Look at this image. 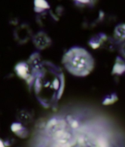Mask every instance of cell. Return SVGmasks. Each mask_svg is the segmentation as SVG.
<instances>
[{
  "instance_id": "cell-1",
  "label": "cell",
  "mask_w": 125,
  "mask_h": 147,
  "mask_svg": "<svg viewBox=\"0 0 125 147\" xmlns=\"http://www.w3.org/2000/svg\"><path fill=\"white\" fill-rule=\"evenodd\" d=\"M48 71L46 69L34 72L31 77L29 87L34 83L36 98L42 105L46 108L55 106L61 98L64 88V79L61 71Z\"/></svg>"
},
{
  "instance_id": "cell-2",
  "label": "cell",
  "mask_w": 125,
  "mask_h": 147,
  "mask_svg": "<svg viewBox=\"0 0 125 147\" xmlns=\"http://www.w3.org/2000/svg\"><path fill=\"white\" fill-rule=\"evenodd\" d=\"M62 63L72 75L81 77L89 75L94 67L92 55L84 49L78 47L69 49L64 55Z\"/></svg>"
},
{
  "instance_id": "cell-3",
  "label": "cell",
  "mask_w": 125,
  "mask_h": 147,
  "mask_svg": "<svg viewBox=\"0 0 125 147\" xmlns=\"http://www.w3.org/2000/svg\"><path fill=\"white\" fill-rule=\"evenodd\" d=\"M16 69L18 75L20 77L27 81L29 79V75L27 65L24 63L18 64L16 67Z\"/></svg>"
},
{
  "instance_id": "cell-4",
  "label": "cell",
  "mask_w": 125,
  "mask_h": 147,
  "mask_svg": "<svg viewBox=\"0 0 125 147\" xmlns=\"http://www.w3.org/2000/svg\"><path fill=\"white\" fill-rule=\"evenodd\" d=\"M125 71V64L120 57L117 58L116 62L113 69V74H121Z\"/></svg>"
},
{
  "instance_id": "cell-5",
  "label": "cell",
  "mask_w": 125,
  "mask_h": 147,
  "mask_svg": "<svg viewBox=\"0 0 125 147\" xmlns=\"http://www.w3.org/2000/svg\"><path fill=\"white\" fill-rule=\"evenodd\" d=\"M12 129L13 131L16 133V134L20 136L21 138H25V136H26L25 133H27L25 129H24L21 125L19 123H15L12 125Z\"/></svg>"
},
{
  "instance_id": "cell-6",
  "label": "cell",
  "mask_w": 125,
  "mask_h": 147,
  "mask_svg": "<svg viewBox=\"0 0 125 147\" xmlns=\"http://www.w3.org/2000/svg\"><path fill=\"white\" fill-rule=\"evenodd\" d=\"M35 11L38 12L42 11L43 10L50 7L47 3L44 1H35Z\"/></svg>"
},
{
  "instance_id": "cell-7",
  "label": "cell",
  "mask_w": 125,
  "mask_h": 147,
  "mask_svg": "<svg viewBox=\"0 0 125 147\" xmlns=\"http://www.w3.org/2000/svg\"><path fill=\"white\" fill-rule=\"evenodd\" d=\"M115 34L119 37L125 38V25L119 26L115 29Z\"/></svg>"
},
{
  "instance_id": "cell-8",
  "label": "cell",
  "mask_w": 125,
  "mask_h": 147,
  "mask_svg": "<svg viewBox=\"0 0 125 147\" xmlns=\"http://www.w3.org/2000/svg\"><path fill=\"white\" fill-rule=\"evenodd\" d=\"M79 2L81 3H86L89 2V1H79Z\"/></svg>"
}]
</instances>
